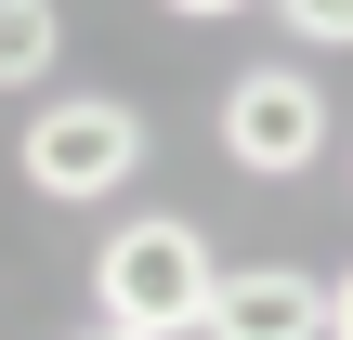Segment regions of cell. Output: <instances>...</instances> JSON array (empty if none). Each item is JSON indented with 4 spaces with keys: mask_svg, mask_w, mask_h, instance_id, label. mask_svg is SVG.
<instances>
[{
    "mask_svg": "<svg viewBox=\"0 0 353 340\" xmlns=\"http://www.w3.org/2000/svg\"><path fill=\"white\" fill-rule=\"evenodd\" d=\"M210 236L183 210H118L105 249H92V328H131V340H196L210 314Z\"/></svg>",
    "mask_w": 353,
    "mask_h": 340,
    "instance_id": "obj_1",
    "label": "cell"
},
{
    "mask_svg": "<svg viewBox=\"0 0 353 340\" xmlns=\"http://www.w3.org/2000/svg\"><path fill=\"white\" fill-rule=\"evenodd\" d=\"M13 170L52 210H118L144 183V105H118V92H39V118L13 131Z\"/></svg>",
    "mask_w": 353,
    "mask_h": 340,
    "instance_id": "obj_2",
    "label": "cell"
},
{
    "mask_svg": "<svg viewBox=\"0 0 353 340\" xmlns=\"http://www.w3.org/2000/svg\"><path fill=\"white\" fill-rule=\"evenodd\" d=\"M210 131H223V170H249V183H301V170L327 157V79H314V66H236Z\"/></svg>",
    "mask_w": 353,
    "mask_h": 340,
    "instance_id": "obj_3",
    "label": "cell"
},
{
    "mask_svg": "<svg viewBox=\"0 0 353 340\" xmlns=\"http://www.w3.org/2000/svg\"><path fill=\"white\" fill-rule=\"evenodd\" d=\"M196 340H327V275L314 262H223Z\"/></svg>",
    "mask_w": 353,
    "mask_h": 340,
    "instance_id": "obj_4",
    "label": "cell"
},
{
    "mask_svg": "<svg viewBox=\"0 0 353 340\" xmlns=\"http://www.w3.org/2000/svg\"><path fill=\"white\" fill-rule=\"evenodd\" d=\"M65 66V13L52 0H0V92H52Z\"/></svg>",
    "mask_w": 353,
    "mask_h": 340,
    "instance_id": "obj_5",
    "label": "cell"
},
{
    "mask_svg": "<svg viewBox=\"0 0 353 340\" xmlns=\"http://www.w3.org/2000/svg\"><path fill=\"white\" fill-rule=\"evenodd\" d=\"M275 26L301 52H353V0H275Z\"/></svg>",
    "mask_w": 353,
    "mask_h": 340,
    "instance_id": "obj_6",
    "label": "cell"
},
{
    "mask_svg": "<svg viewBox=\"0 0 353 340\" xmlns=\"http://www.w3.org/2000/svg\"><path fill=\"white\" fill-rule=\"evenodd\" d=\"M327 340H353V262H327Z\"/></svg>",
    "mask_w": 353,
    "mask_h": 340,
    "instance_id": "obj_7",
    "label": "cell"
},
{
    "mask_svg": "<svg viewBox=\"0 0 353 340\" xmlns=\"http://www.w3.org/2000/svg\"><path fill=\"white\" fill-rule=\"evenodd\" d=\"M157 13H183V26H223V13H262V0H157Z\"/></svg>",
    "mask_w": 353,
    "mask_h": 340,
    "instance_id": "obj_8",
    "label": "cell"
},
{
    "mask_svg": "<svg viewBox=\"0 0 353 340\" xmlns=\"http://www.w3.org/2000/svg\"><path fill=\"white\" fill-rule=\"evenodd\" d=\"M79 340H131V328H79Z\"/></svg>",
    "mask_w": 353,
    "mask_h": 340,
    "instance_id": "obj_9",
    "label": "cell"
}]
</instances>
